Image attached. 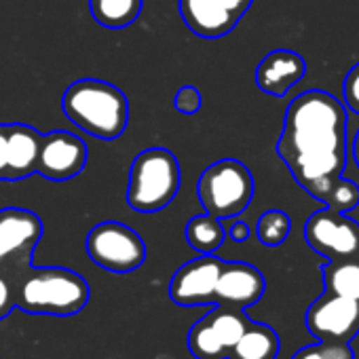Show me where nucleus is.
Returning <instances> with one entry per match:
<instances>
[{"instance_id": "nucleus-20", "label": "nucleus", "mask_w": 359, "mask_h": 359, "mask_svg": "<svg viewBox=\"0 0 359 359\" xmlns=\"http://www.w3.org/2000/svg\"><path fill=\"white\" fill-rule=\"evenodd\" d=\"M89 9L100 26L121 30L137 20L142 0H89Z\"/></svg>"}, {"instance_id": "nucleus-25", "label": "nucleus", "mask_w": 359, "mask_h": 359, "mask_svg": "<svg viewBox=\"0 0 359 359\" xmlns=\"http://www.w3.org/2000/svg\"><path fill=\"white\" fill-rule=\"evenodd\" d=\"M13 309H15V296H13L11 279L5 273H0V319L9 317Z\"/></svg>"}, {"instance_id": "nucleus-14", "label": "nucleus", "mask_w": 359, "mask_h": 359, "mask_svg": "<svg viewBox=\"0 0 359 359\" xmlns=\"http://www.w3.org/2000/svg\"><path fill=\"white\" fill-rule=\"evenodd\" d=\"M306 74V62L292 49H275L262 57L256 68V85L260 91L283 97Z\"/></svg>"}, {"instance_id": "nucleus-10", "label": "nucleus", "mask_w": 359, "mask_h": 359, "mask_svg": "<svg viewBox=\"0 0 359 359\" xmlns=\"http://www.w3.org/2000/svg\"><path fill=\"white\" fill-rule=\"evenodd\" d=\"M306 327L321 342H351L359 332V300L325 292L306 311Z\"/></svg>"}, {"instance_id": "nucleus-19", "label": "nucleus", "mask_w": 359, "mask_h": 359, "mask_svg": "<svg viewBox=\"0 0 359 359\" xmlns=\"http://www.w3.org/2000/svg\"><path fill=\"white\" fill-rule=\"evenodd\" d=\"M323 281L325 292L359 300V256L330 260L323 266Z\"/></svg>"}, {"instance_id": "nucleus-4", "label": "nucleus", "mask_w": 359, "mask_h": 359, "mask_svg": "<svg viewBox=\"0 0 359 359\" xmlns=\"http://www.w3.org/2000/svg\"><path fill=\"white\" fill-rule=\"evenodd\" d=\"M180 191V163L167 148L140 152L129 169L127 201L131 210L152 214L165 210Z\"/></svg>"}, {"instance_id": "nucleus-29", "label": "nucleus", "mask_w": 359, "mask_h": 359, "mask_svg": "<svg viewBox=\"0 0 359 359\" xmlns=\"http://www.w3.org/2000/svg\"><path fill=\"white\" fill-rule=\"evenodd\" d=\"M353 158H355V163H357V167H359V131H357L355 142H353Z\"/></svg>"}, {"instance_id": "nucleus-24", "label": "nucleus", "mask_w": 359, "mask_h": 359, "mask_svg": "<svg viewBox=\"0 0 359 359\" xmlns=\"http://www.w3.org/2000/svg\"><path fill=\"white\" fill-rule=\"evenodd\" d=\"M342 97H344V106L359 114V62L346 72L344 81H342Z\"/></svg>"}, {"instance_id": "nucleus-7", "label": "nucleus", "mask_w": 359, "mask_h": 359, "mask_svg": "<svg viewBox=\"0 0 359 359\" xmlns=\"http://www.w3.org/2000/svg\"><path fill=\"white\" fill-rule=\"evenodd\" d=\"M250 319L243 309L218 304L189 332V348L197 359H229L231 348L241 338Z\"/></svg>"}, {"instance_id": "nucleus-3", "label": "nucleus", "mask_w": 359, "mask_h": 359, "mask_svg": "<svg viewBox=\"0 0 359 359\" xmlns=\"http://www.w3.org/2000/svg\"><path fill=\"white\" fill-rule=\"evenodd\" d=\"M64 114L97 140H116L129 123V102L121 89L106 81L83 79L72 83L62 97Z\"/></svg>"}, {"instance_id": "nucleus-12", "label": "nucleus", "mask_w": 359, "mask_h": 359, "mask_svg": "<svg viewBox=\"0 0 359 359\" xmlns=\"http://www.w3.org/2000/svg\"><path fill=\"white\" fill-rule=\"evenodd\" d=\"M87 144L70 131H51L43 135L36 173L53 182H64L83 171L87 165Z\"/></svg>"}, {"instance_id": "nucleus-13", "label": "nucleus", "mask_w": 359, "mask_h": 359, "mask_svg": "<svg viewBox=\"0 0 359 359\" xmlns=\"http://www.w3.org/2000/svg\"><path fill=\"white\" fill-rule=\"evenodd\" d=\"M264 287V277L256 266L248 262H224L216 283L214 302L245 309L262 298Z\"/></svg>"}, {"instance_id": "nucleus-28", "label": "nucleus", "mask_w": 359, "mask_h": 359, "mask_svg": "<svg viewBox=\"0 0 359 359\" xmlns=\"http://www.w3.org/2000/svg\"><path fill=\"white\" fill-rule=\"evenodd\" d=\"M229 235H231V239L235 243H243V241L250 239V226L245 222H241V220H235L231 224V229H229Z\"/></svg>"}, {"instance_id": "nucleus-26", "label": "nucleus", "mask_w": 359, "mask_h": 359, "mask_svg": "<svg viewBox=\"0 0 359 359\" xmlns=\"http://www.w3.org/2000/svg\"><path fill=\"white\" fill-rule=\"evenodd\" d=\"M216 3L220 5V7H224L229 13H233L235 18H243L245 15V11L250 9V5H252V0H216Z\"/></svg>"}, {"instance_id": "nucleus-17", "label": "nucleus", "mask_w": 359, "mask_h": 359, "mask_svg": "<svg viewBox=\"0 0 359 359\" xmlns=\"http://www.w3.org/2000/svg\"><path fill=\"white\" fill-rule=\"evenodd\" d=\"M279 353V336L271 325L254 323L245 327L241 338L229 353V359H275Z\"/></svg>"}, {"instance_id": "nucleus-22", "label": "nucleus", "mask_w": 359, "mask_h": 359, "mask_svg": "<svg viewBox=\"0 0 359 359\" xmlns=\"http://www.w3.org/2000/svg\"><path fill=\"white\" fill-rule=\"evenodd\" d=\"M292 359H353V351L346 342H319L300 348Z\"/></svg>"}, {"instance_id": "nucleus-15", "label": "nucleus", "mask_w": 359, "mask_h": 359, "mask_svg": "<svg viewBox=\"0 0 359 359\" xmlns=\"http://www.w3.org/2000/svg\"><path fill=\"white\" fill-rule=\"evenodd\" d=\"M177 5L184 24L201 39H222L239 24L216 0H177Z\"/></svg>"}, {"instance_id": "nucleus-27", "label": "nucleus", "mask_w": 359, "mask_h": 359, "mask_svg": "<svg viewBox=\"0 0 359 359\" xmlns=\"http://www.w3.org/2000/svg\"><path fill=\"white\" fill-rule=\"evenodd\" d=\"M0 180H7V125H0Z\"/></svg>"}, {"instance_id": "nucleus-5", "label": "nucleus", "mask_w": 359, "mask_h": 359, "mask_svg": "<svg viewBox=\"0 0 359 359\" xmlns=\"http://www.w3.org/2000/svg\"><path fill=\"white\" fill-rule=\"evenodd\" d=\"M199 201L205 214L220 220L235 218L248 210L254 197L252 171L235 158H222L210 165L197 184Z\"/></svg>"}, {"instance_id": "nucleus-11", "label": "nucleus", "mask_w": 359, "mask_h": 359, "mask_svg": "<svg viewBox=\"0 0 359 359\" xmlns=\"http://www.w3.org/2000/svg\"><path fill=\"white\" fill-rule=\"evenodd\" d=\"M224 260L214 254H201L199 258L180 266L169 283V298L180 306H201L214 302L216 283Z\"/></svg>"}, {"instance_id": "nucleus-1", "label": "nucleus", "mask_w": 359, "mask_h": 359, "mask_svg": "<svg viewBox=\"0 0 359 359\" xmlns=\"http://www.w3.org/2000/svg\"><path fill=\"white\" fill-rule=\"evenodd\" d=\"M277 154L296 182L336 212L359 205V187L342 177L346 165V110L332 93L313 89L292 100Z\"/></svg>"}, {"instance_id": "nucleus-18", "label": "nucleus", "mask_w": 359, "mask_h": 359, "mask_svg": "<svg viewBox=\"0 0 359 359\" xmlns=\"http://www.w3.org/2000/svg\"><path fill=\"white\" fill-rule=\"evenodd\" d=\"M184 235H187L189 245L197 250L199 254H214L222 248L226 239V229L220 222V218L212 214H201L189 220Z\"/></svg>"}, {"instance_id": "nucleus-16", "label": "nucleus", "mask_w": 359, "mask_h": 359, "mask_svg": "<svg viewBox=\"0 0 359 359\" xmlns=\"http://www.w3.org/2000/svg\"><path fill=\"white\" fill-rule=\"evenodd\" d=\"M43 133L30 125H7V180H24L36 173Z\"/></svg>"}, {"instance_id": "nucleus-8", "label": "nucleus", "mask_w": 359, "mask_h": 359, "mask_svg": "<svg viewBox=\"0 0 359 359\" xmlns=\"http://www.w3.org/2000/svg\"><path fill=\"white\" fill-rule=\"evenodd\" d=\"M43 237V220L28 210H0V271L13 275L26 269Z\"/></svg>"}, {"instance_id": "nucleus-6", "label": "nucleus", "mask_w": 359, "mask_h": 359, "mask_svg": "<svg viewBox=\"0 0 359 359\" xmlns=\"http://www.w3.org/2000/svg\"><path fill=\"white\" fill-rule=\"evenodd\" d=\"M89 258L110 273H131L146 260L144 239L129 226L108 220L93 226L85 239Z\"/></svg>"}, {"instance_id": "nucleus-9", "label": "nucleus", "mask_w": 359, "mask_h": 359, "mask_svg": "<svg viewBox=\"0 0 359 359\" xmlns=\"http://www.w3.org/2000/svg\"><path fill=\"white\" fill-rule=\"evenodd\" d=\"M304 239L327 260L359 256V224L344 212L330 208L315 212L304 224Z\"/></svg>"}, {"instance_id": "nucleus-21", "label": "nucleus", "mask_w": 359, "mask_h": 359, "mask_svg": "<svg viewBox=\"0 0 359 359\" xmlns=\"http://www.w3.org/2000/svg\"><path fill=\"white\" fill-rule=\"evenodd\" d=\"M290 231H292V220L281 210H269V212H264L260 216V220H258V226H256V233H258L260 243H264L269 248L281 245L287 239Z\"/></svg>"}, {"instance_id": "nucleus-23", "label": "nucleus", "mask_w": 359, "mask_h": 359, "mask_svg": "<svg viewBox=\"0 0 359 359\" xmlns=\"http://www.w3.org/2000/svg\"><path fill=\"white\" fill-rule=\"evenodd\" d=\"M201 104H203V97H201V91L193 85H184L180 87L175 97H173V106L177 112L182 114H195L201 110Z\"/></svg>"}, {"instance_id": "nucleus-2", "label": "nucleus", "mask_w": 359, "mask_h": 359, "mask_svg": "<svg viewBox=\"0 0 359 359\" xmlns=\"http://www.w3.org/2000/svg\"><path fill=\"white\" fill-rule=\"evenodd\" d=\"M9 279L15 306L32 315L72 317L81 313L91 298L89 283L79 273L62 266L32 269L28 264Z\"/></svg>"}]
</instances>
